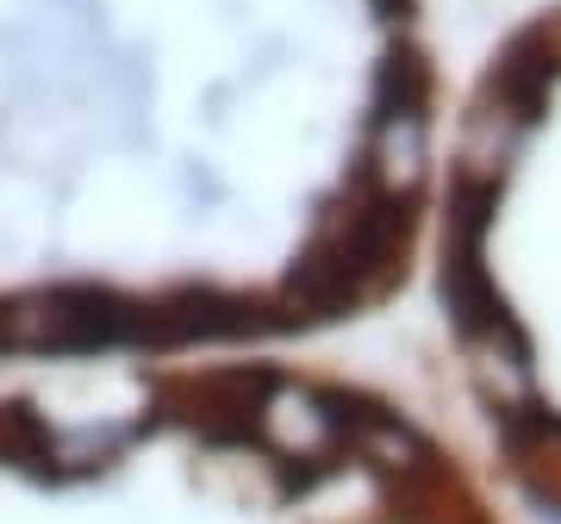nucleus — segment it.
<instances>
[{
	"label": "nucleus",
	"mask_w": 561,
	"mask_h": 524,
	"mask_svg": "<svg viewBox=\"0 0 561 524\" xmlns=\"http://www.w3.org/2000/svg\"><path fill=\"white\" fill-rule=\"evenodd\" d=\"M443 0H0V375L405 312Z\"/></svg>",
	"instance_id": "1"
},
{
	"label": "nucleus",
	"mask_w": 561,
	"mask_h": 524,
	"mask_svg": "<svg viewBox=\"0 0 561 524\" xmlns=\"http://www.w3.org/2000/svg\"><path fill=\"white\" fill-rule=\"evenodd\" d=\"M0 524H524L350 343L0 375Z\"/></svg>",
	"instance_id": "2"
},
{
	"label": "nucleus",
	"mask_w": 561,
	"mask_h": 524,
	"mask_svg": "<svg viewBox=\"0 0 561 524\" xmlns=\"http://www.w3.org/2000/svg\"><path fill=\"white\" fill-rule=\"evenodd\" d=\"M405 312L449 431L524 524H561V0L456 50Z\"/></svg>",
	"instance_id": "3"
}]
</instances>
